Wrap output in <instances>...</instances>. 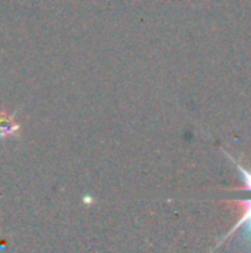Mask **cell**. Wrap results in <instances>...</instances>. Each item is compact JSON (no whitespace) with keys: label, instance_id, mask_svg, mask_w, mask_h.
Returning <instances> with one entry per match:
<instances>
[{"label":"cell","instance_id":"obj_3","mask_svg":"<svg viewBox=\"0 0 251 253\" xmlns=\"http://www.w3.org/2000/svg\"><path fill=\"white\" fill-rule=\"evenodd\" d=\"M238 170H240V175H241V178H243V181H244V187H243V188L251 191V172L250 170H246V169H244L243 166H240V165H238Z\"/></svg>","mask_w":251,"mask_h":253},{"label":"cell","instance_id":"obj_2","mask_svg":"<svg viewBox=\"0 0 251 253\" xmlns=\"http://www.w3.org/2000/svg\"><path fill=\"white\" fill-rule=\"evenodd\" d=\"M240 205L243 206V209H244V213H243V216H241V219L238 221V224L226 234V237L225 239H228V237H231L238 228H243V231H244V239L251 243V200H244V202H240ZM223 239V240H225Z\"/></svg>","mask_w":251,"mask_h":253},{"label":"cell","instance_id":"obj_1","mask_svg":"<svg viewBox=\"0 0 251 253\" xmlns=\"http://www.w3.org/2000/svg\"><path fill=\"white\" fill-rule=\"evenodd\" d=\"M21 130V125L18 123L13 113L6 110H0V139L18 136Z\"/></svg>","mask_w":251,"mask_h":253}]
</instances>
